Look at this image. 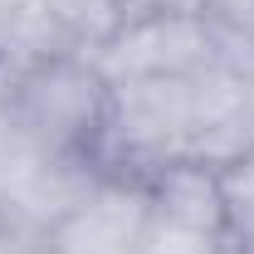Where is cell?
<instances>
[{
  "instance_id": "6da1fadb",
  "label": "cell",
  "mask_w": 254,
  "mask_h": 254,
  "mask_svg": "<svg viewBox=\"0 0 254 254\" xmlns=\"http://www.w3.org/2000/svg\"><path fill=\"white\" fill-rule=\"evenodd\" d=\"M195 152V93L190 78H142L108 93V118L93 142L103 171L152 181L161 166Z\"/></svg>"
},
{
  "instance_id": "7a4b0ae2",
  "label": "cell",
  "mask_w": 254,
  "mask_h": 254,
  "mask_svg": "<svg viewBox=\"0 0 254 254\" xmlns=\"http://www.w3.org/2000/svg\"><path fill=\"white\" fill-rule=\"evenodd\" d=\"M108 93L113 88L98 73V64L78 49H68V54H49L20 73L10 113L49 152H88L93 157V142L108 118Z\"/></svg>"
},
{
  "instance_id": "3957f363",
  "label": "cell",
  "mask_w": 254,
  "mask_h": 254,
  "mask_svg": "<svg viewBox=\"0 0 254 254\" xmlns=\"http://www.w3.org/2000/svg\"><path fill=\"white\" fill-rule=\"evenodd\" d=\"M215 39L220 25L205 10H142L123 15V25L98 49H88V59L108 78V88L142 78H190L215 64Z\"/></svg>"
},
{
  "instance_id": "277c9868",
  "label": "cell",
  "mask_w": 254,
  "mask_h": 254,
  "mask_svg": "<svg viewBox=\"0 0 254 254\" xmlns=\"http://www.w3.org/2000/svg\"><path fill=\"white\" fill-rule=\"evenodd\" d=\"M147 210H152L147 181L103 171L93 190L44 235V250L49 254H137Z\"/></svg>"
},
{
  "instance_id": "5b68a950",
  "label": "cell",
  "mask_w": 254,
  "mask_h": 254,
  "mask_svg": "<svg viewBox=\"0 0 254 254\" xmlns=\"http://www.w3.org/2000/svg\"><path fill=\"white\" fill-rule=\"evenodd\" d=\"M68 49L73 44L54 20L49 0H0V59L30 68V64L49 59V54H68Z\"/></svg>"
},
{
  "instance_id": "8992f818",
  "label": "cell",
  "mask_w": 254,
  "mask_h": 254,
  "mask_svg": "<svg viewBox=\"0 0 254 254\" xmlns=\"http://www.w3.org/2000/svg\"><path fill=\"white\" fill-rule=\"evenodd\" d=\"M215 176H220V205H225L230 254L254 250V142L240 147L230 161H220Z\"/></svg>"
},
{
  "instance_id": "52a82bcc",
  "label": "cell",
  "mask_w": 254,
  "mask_h": 254,
  "mask_svg": "<svg viewBox=\"0 0 254 254\" xmlns=\"http://www.w3.org/2000/svg\"><path fill=\"white\" fill-rule=\"evenodd\" d=\"M137 254H230V235L200 220H181L166 210H147Z\"/></svg>"
},
{
  "instance_id": "ba28073f",
  "label": "cell",
  "mask_w": 254,
  "mask_h": 254,
  "mask_svg": "<svg viewBox=\"0 0 254 254\" xmlns=\"http://www.w3.org/2000/svg\"><path fill=\"white\" fill-rule=\"evenodd\" d=\"M49 157H54V152H49L15 113H0V200H5L10 190H20Z\"/></svg>"
},
{
  "instance_id": "9c48e42d",
  "label": "cell",
  "mask_w": 254,
  "mask_h": 254,
  "mask_svg": "<svg viewBox=\"0 0 254 254\" xmlns=\"http://www.w3.org/2000/svg\"><path fill=\"white\" fill-rule=\"evenodd\" d=\"M0 254H49L44 240H34L25 230H15L10 220H0Z\"/></svg>"
},
{
  "instance_id": "30bf717a",
  "label": "cell",
  "mask_w": 254,
  "mask_h": 254,
  "mask_svg": "<svg viewBox=\"0 0 254 254\" xmlns=\"http://www.w3.org/2000/svg\"><path fill=\"white\" fill-rule=\"evenodd\" d=\"M205 15L220 25H245L254 15V0H205Z\"/></svg>"
},
{
  "instance_id": "8fae6325",
  "label": "cell",
  "mask_w": 254,
  "mask_h": 254,
  "mask_svg": "<svg viewBox=\"0 0 254 254\" xmlns=\"http://www.w3.org/2000/svg\"><path fill=\"white\" fill-rule=\"evenodd\" d=\"M127 15H142V10H205V0H123Z\"/></svg>"
},
{
  "instance_id": "7c38bea8",
  "label": "cell",
  "mask_w": 254,
  "mask_h": 254,
  "mask_svg": "<svg viewBox=\"0 0 254 254\" xmlns=\"http://www.w3.org/2000/svg\"><path fill=\"white\" fill-rule=\"evenodd\" d=\"M240 30H245V34H250V39H254V15H250V20H245V25H240Z\"/></svg>"
},
{
  "instance_id": "4fadbf2b",
  "label": "cell",
  "mask_w": 254,
  "mask_h": 254,
  "mask_svg": "<svg viewBox=\"0 0 254 254\" xmlns=\"http://www.w3.org/2000/svg\"><path fill=\"white\" fill-rule=\"evenodd\" d=\"M240 254H254V250H240Z\"/></svg>"
}]
</instances>
